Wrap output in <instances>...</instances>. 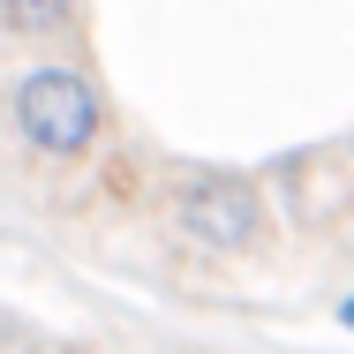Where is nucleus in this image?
I'll return each mask as SVG.
<instances>
[{"label":"nucleus","mask_w":354,"mask_h":354,"mask_svg":"<svg viewBox=\"0 0 354 354\" xmlns=\"http://www.w3.org/2000/svg\"><path fill=\"white\" fill-rule=\"evenodd\" d=\"M98 121H106V106H98L91 75H75V68H30L23 83H15V129H23L30 151H46V158L91 151V143H98Z\"/></svg>","instance_id":"f257e3e1"},{"label":"nucleus","mask_w":354,"mask_h":354,"mask_svg":"<svg viewBox=\"0 0 354 354\" xmlns=\"http://www.w3.org/2000/svg\"><path fill=\"white\" fill-rule=\"evenodd\" d=\"M68 15H75V0H0V23H15V30H30V38L61 30Z\"/></svg>","instance_id":"7ed1b4c3"},{"label":"nucleus","mask_w":354,"mask_h":354,"mask_svg":"<svg viewBox=\"0 0 354 354\" xmlns=\"http://www.w3.org/2000/svg\"><path fill=\"white\" fill-rule=\"evenodd\" d=\"M174 226L196 241V249H249L257 234H264V196H257V181H241V174H196L189 189H181V204H174Z\"/></svg>","instance_id":"f03ea898"},{"label":"nucleus","mask_w":354,"mask_h":354,"mask_svg":"<svg viewBox=\"0 0 354 354\" xmlns=\"http://www.w3.org/2000/svg\"><path fill=\"white\" fill-rule=\"evenodd\" d=\"M332 317H339V332H354V294H339V309H332Z\"/></svg>","instance_id":"20e7f679"},{"label":"nucleus","mask_w":354,"mask_h":354,"mask_svg":"<svg viewBox=\"0 0 354 354\" xmlns=\"http://www.w3.org/2000/svg\"><path fill=\"white\" fill-rule=\"evenodd\" d=\"M347 158H354V143H347Z\"/></svg>","instance_id":"39448f33"}]
</instances>
